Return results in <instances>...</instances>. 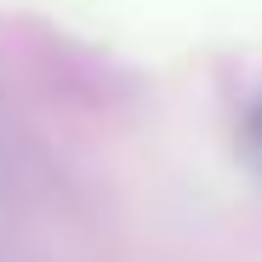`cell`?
<instances>
[{"mask_svg": "<svg viewBox=\"0 0 262 262\" xmlns=\"http://www.w3.org/2000/svg\"><path fill=\"white\" fill-rule=\"evenodd\" d=\"M239 143H245V154H251V165L262 171V97L245 108V120H239Z\"/></svg>", "mask_w": 262, "mask_h": 262, "instance_id": "obj_1", "label": "cell"}]
</instances>
